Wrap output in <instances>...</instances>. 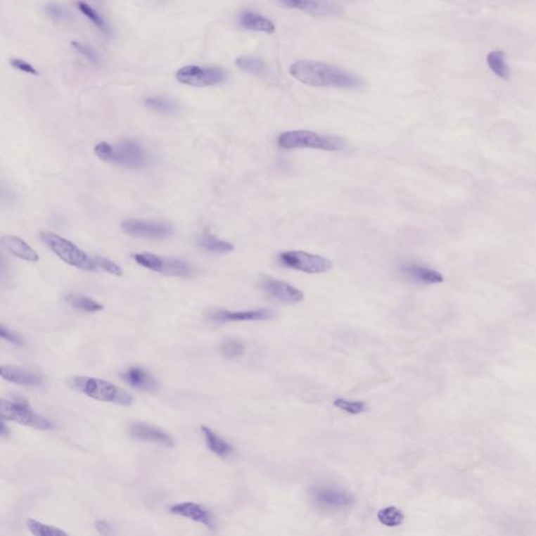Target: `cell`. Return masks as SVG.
<instances>
[{"instance_id":"obj_1","label":"cell","mask_w":536,"mask_h":536,"mask_svg":"<svg viewBox=\"0 0 536 536\" xmlns=\"http://www.w3.org/2000/svg\"><path fill=\"white\" fill-rule=\"evenodd\" d=\"M289 74L300 82L310 87L357 89L362 84V80L355 75L314 60H299L295 62L289 68Z\"/></svg>"},{"instance_id":"obj_2","label":"cell","mask_w":536,"mask_h":536,"mask_svg":"<svg viewBox=\"0 0 536 536\" xmlns=\"http://www.w3.org/2000/svg\"><path fill=\"white\" fill-rule=\"evenodd\" d=\"M94 153L103 162L124 168L143 169L150 162L147 151L141 143L132 139H126L115 145L102 141L94 147Z\"/></svg>"},{"instance_id":"obj_3","label":"cell","mask_w":536,"mask_h":536,"mask_svg":"<svg viewBox=\"0 0 536 536\" xmlns=\"http://www.w3.org/2000/svg\"><path fill=\"white\" fill-rule=\"evenodd\" d=\"M279 147L285 150L317 149L340 152L346 149L347 143L338 135L319 134L310 130L283 132L278 139Z\"/></svg>"},{"instance_id":"obj_4","label":"cell","mask_w":536,"mask_h":536,"mask_svg":"<svg viewBox=\"0 0 536 536\" xmlns=\"http://www.w3.org/2000/svg\"><path fill=\"white\" fill-rule=\"evenodd\" d=\"M68 385L75 391L80 392L92 400L119 405H130L134 398L127 392L117 387L115 383L104 379L89 376H72Z\"/></svg>"},{"instance_id":"obj_5","label":"cell","mask_w":536,"mask_h":536,"mask_svg":"<svg viewBox=\"0 0 536 536\" xmlns=\"http://www.w3.org/2000/svg\"><path fill=\"white\" fill-rule=\"evenodd\" d=\"M40 238L45 245L66 264L87 272H94L98 268L94 259L89 258L87 253L70 240L49 231L40 233Z\"/></svg>"},{"instance_id":"obj_6","label":"cell","mask_w":536,"mask_h":536,"mask_svg":"<svg viewBox=\"0 0 536 536\" xmlns=\"http://www.w3.org/2000/svg\"><path fill=\"white\" fill-rule=\"evenodd\" d=\"M0 409H1L2 419L16 422L21 426H31L38 430H49L56 428L53 421L34 411L25 398L14 397L12 400H2Z\"/></svg>"},{"instance_id":"obj_7","label":"cell","mask_w":536,"mask_h":536,"mask_svg":"<svg viewBox=\"0 0 536 536\" xmlns=\"http://www.w3.org/2000/svg\"><path fill=\"white\" fill-rule=\"evenodd\" d=\"M313 503L323 511L340 512L355 505V497L344 488L334 485H317L310 490Z\"/></svg>"},{"instance_id":"obj_8","label":"cell","mask_w":536,"mask_h":536,"mask_svg":"<svg viewBox=\"0 0 536 536\" xmlns=\"http://www.w3.org/2000/svg\"><path fill=\"white\" fill-rule=\"evenodd\" d=\"M227 75L224 70L213 66L186 65L177 72V80L193 87H215L224 82Z\"/></svg>"},{"instance_id":"obj_9","label":"cell","mask_w":536,"mask_h":536,"mask_svg":"<svg viewBox=\"0 0 536 536\" xmlns=\"http://www.w3.org/2000/svg\"><path fill=\"white\" fill-rule=\"evenodd\" d=\"M279 261L283 267L306 274H325L332 268L331 261L328 259L300 250L281 253L279 255Z\"/></svg>"},{"instance_id":"obj_10","label":"cell","mask_w":536,"mask_h":536,"mask_svg":"<svg viewBox=\"0 0 536 536\" xmlns=\"http://www.w3.org/2000/svg\"><path fill=\"white\" fill-rule=\"evenodd\" d=\"M134 259L141 267L166 276H186L192 272L190 264L179 259L165 258L151 253H137Z\"/></svg>"},{"instance_id":"obj_11","label":"cell","mask_w":536,"mask_h":536,"mask_svg":"<svg viewBox=\"0 0 536 536\" xmlns=\"http://www.w3.org/2000/svg\"><path fill=\"white\" fill-rule=\"evenodd\" d=\"M121 226L127 235L143 239H165L174 233L170 224L145 220L126 219L122 222Z\"/></svg>"},{"instance_id":"obj_12","label":"cell","mask_w":536,"mask_h":536,"mask_svg":"<svg viewBox=\"0 0 536 536\" xmlns=\"http://www.w3.org/2000/svg\"><path fill=\"white\" fill-rule=\"evenodd\" d=\"M260 286L270 298L286 305H295L304 300L303 291L272 276H261Z\"/></svg>"},{"instance_id":"obj_13","label":"cell","mask_w":536,"mask_h":536,"mask_svg":"<svg viewBox=\"0 0 536 536\" xmlns=\"http://www.w3.org/2000/svg\"><path fill=\"white\" fill-rule=\"evenodd\" d=\"M285 8L303 11L314 17L336 16L340 14V8L330 0H279Z\"/></svg>"},{"instance_id":"obj_14","label":"cell","mask_w":536,"mask_h":536,"mask_svg":"<svg viewBox=\"0 0 536 536\" xmlns=\"http://www.w3.org/2000/svg\"><path fill=\"white\" fill-rule=\"evenodd\" d=\"M129 434L132 438L143 442L155 443L162 447H172L174 440L168 433L158 426L145 422H135L129 428Z\"/></svg>"},{"instance_id":"obj_15","label":"cell","mask_w":536,"mask_h":536,"mask_svg":"<svg viewBox=\"0 0 536 536\" xmlns=\"http://www.w3.org/2000/svg\"><path fill=\"white\" fill-rule=\"evenodd\" d=\"M274 317V312L267 308L246 312H231V310H215L208 314L211 321L217 323H229V321H268Z\"/></svg>"},{"instance_id":"obj_16","label":"cell","mask_w":536,"mask_h":536,"mask_svg":"<svg viewBox=\"0 0 536 536\" xmlns=\"http://www.w3.org/2000/svg\"><path fill=\"white\" fill-rule=\"evenodd\" d=\"M170 512L175 516H181V518H189L193 522L199 523L205 525L209 529H215L213 516L211 512L194 502H182V503L174 504L171 506Z\"/></svg>"},{"instance_id":"obj_17","label":"cell","mask_w":536,"mask_h":536,"mask_svg":"<svg viewBox=\"0 0 536 536\" xmlns=\"http://www.w3.org/2000/svg\"><path fill=\"white\" fill-rule=\"evenodd\" d=\"M400 272L407 280L418 284L434 285L445 281V276L438 270L417 263H404L400 267Z\"/></svg>"},{"instance_id":"obj_18","label":"cell","mask_w":536,"mask_h":536,"mask_svg":"<svg viewBox=\"0 0 536 536\" xmlns=\"http://www.w3.org/2000/svg\"><path fill=\"white\" fill-rule=\"evenodd\" d=\"M121 378L130 387L141 391L153 392L160 387L155 377L139 366H132L121 373Z\"/></svg>"},{"instance_id":"obj_19","label":"cell","mask_w":536,"mask_h":536,"mask_svg":"<svg viewBox=\"0 0 536 536\" xmlns=\"http://www.w3.org/2000/svg\"><path fill=\"white\" fill-rule=\"evenodd\" d=\"M1 377L8 383L16 385H27V387H39L42 385V376L33 371L27 370L25 368L15 366H6L2 364L0 368Z\"/></svg>"},{"instance_id":"obj_20","label":"cell","mask_w":536,"mask_h":536,"mask_svg":"<svg viewBox=\"0 0 536 536\" xmlns=\"http://www.w3.org/2000/svg\"><path fill=\"white\" fill-rule=\"evenodd\" d=\"M2 245L6 248L8 253L14 255L17 258L34 263L39 261L38 253L32 248V246L27 244L25 240L16 237V236H4L2 238Z\"/></svg>"},{"instance_id":"obj_21","label":"cell","mask_w":536,"mask_h":536,"mask_svg":"<svg viewBox=\"0 0 536 536\" xmlns=\"http://www.w3.org/2000/svg\"><path fill=\"white\" fill-rule=\"evenodd\" d=\"M239 23L243 29L248 31L267 34H274L276 32V27L272 20L254 11H243L240 14Z\"/></svg>"},{"instance_id":"obj_22","label":"cell","mask_w":536,"mask_h":536,"mask_svg":"<svg viewBox=\"0 0 536 536\" xmlns=\"http://www.w3.org/2000/svg\"><path fill=\"white\" fill-rule=\"evenodd\" d=\"M201 432L205 437V445L213 454L220 457V458H227V457L231 456L234 450L233 447L224 438H222L219 435L216 434L214 430L205 426H201Z\"/></svg>"},{"instance_id":"obj_23","label":"cell","mask_w":536,"mask_h":536,"mask_svg":"<svg viewBox=\"0 0 536 536\" xmlns=\"http://www.w3.org/2000/svg\"><path fill=\"white\" fill-rule=\"evenodd\" d=\"M197 245L213 254H227L234 250L233 244L224 240H220L219 238L209 233H203V235L199 236L197 239Z\"/></svg>"},{"instance_id":"obj_24","label":"cell","mask_w":536,"mask_h":536,"mask_svg":"<svg viewBox=\"0 0 536 536\" xmlns=\"http://www.w3.org/2000/svg\"><path fill=\"white\" fill-rule=\"evenodd\" d=\"M488 68L499 78L508 80L511 76L509 66L506 61V56L503 51H492L487 56Z\"/></svg>"},{"instance_id":"obj_25","label":"cell","mask_w":536,"mask_h":536,"mask_svg":"<svg viewBox=\"0 0 536 536\" xmlns=\"http://www.w3.org/2000/svg\"><path fill=\"white\" fill-rule=\"evenodd\" d=\"M377 520L383 526L395 528V527L402 526L404 522V514L400 508L395 506H388L379 510L377 513Z\"/></svg>"},{"instance_id":"obj_26","label":"cell","mask_w":536,"mask_h":536,"mask_svg":"<svg viewBox=\"0 0 536 536\" xmlns=\"http://www.w3.org/2000/svg\"><path fill=\"white\" fill-rule=\"evenodd\" d=\"M66 302L75 310L89 313L98 312L104 308L102 304L85 295H70L66 297Z\"/></svg>"},{"instance_id":"obj_27","label":"cell","mask_w":536,"mask_h":536,"mask_svg":"<svg viewBox=\"0 0 536 536\" xmlns=\"http://www.w3.org/2000/svg\"><path fill=\"white\" fill-rule=\"evenodd\" d=\"M27 527L32 535L37 536H63L68 535V532L58 528V527L51 526V525L44 524L35 518H27Z\"/></svg>"},{"instance_id":"obj_28","label":"cell","mask_w":536,"mask_h":536,"mask_svg":"<svg viewBox=\"0 0 536 536\" xmlns=\"http://www.w3.org/2000/svg\"><path fill=\"white\" fill-rule=\"evenodd\" d=\"M145 105L149 108L158 111V113H165V115H174L179 110V106L174 101L158 98V96L146 98Z\"/></svg>"},{"instance_id":"obj_29","label":"cell","mask_w":536,"mask_h":536,"mask_svg":"<svg viewBox=\"0 0 536 536\" xmlns=\"http://www.w3.org/2000/svg\"><path fill=\"white\" fill-rule=\"evenodd\" d=\"M236 65L241 68L244 72L257 75V76L265 74V70H267V65H265L262 60L258 59V58L250 57V56L237 58L236 59Z\"/></svg>"},{"instance_id":"obj_30","label":"cell","mask_w":536,"mask_h":536,"mask_svg":"<svg viewBox=\"0 0 536 536\" xmlns=\"http://www.w3.org/2000/svg\"><path fill=\"white\" fill-rule=\"evenodd\" d=\"M78 8L80 12L82 13L84 16L87 17L94 25L101 31L104 32L105 34H111L110 25L107 23V21L96 12V10L91 8L89 4L84 1L78 2Z\"/></svg>"},{"instance_id":"obj_31","label":"cell","mask_w":536,"mask_h":536,"mask_svg":"<svg viewBox=\"0 0 536 536\" xmlns=\"http://www.w3.org/2000/svg\"><path fill=\"white\" fill-rule=\"evenodd\" d=\"M245 351L243 343L236 338H226L220 345V352L227 359H235L242 357Z\"/></svg>"},{"instance_id":"obj_32","label":"cell","mask_w":536,"mask_h":536,"mask_svg":"<svg viewBox=\"0 0 536 536\" xmlns=\"http://www.w3.org/2000/svg\"><path fill=\"white\" fill-rule=\"evenodd\" d=\"M333 405L350 415H359L366 411V403L359 400H346V398H336Z\"/></svg>"},{"instance_id":"obj_33","label":"cell","mask_w":536,"mask_h":536,"mask_svg":"<svg viewBox=\"0 0 536 536\" xmlns=\"http://www.w3.org/2000/svg\"><path fill=\"white\" fill-rule=\"evenodd\" d=\"M72 46L74 47L79 53H81L83 57L87 58V60L91 62L92 64H96V65L100 64V56H98V53H96L92 47L78 42H72Z\"/></svg>"},{"instance_id":"obj_34","label":"cell","mask_w":536,"mask_h":536,"mask_svg":"<svg viewBox=\"0 0 536 536\" xmlns=\"http://www.w3.org/2000/svg\"><path fill=\"white\" fill-rule=\"evenodd\" d=\"M94 262H96V267L102 268L103 270L113 274V276H121L124 274L123 268L113 261L109 260V259L96 257L94 258Z\"/></svg>"},{"instance_id":"obj_35","label":"cell","mask_w":536,"mask_h":536,"mask_svg":"<svg viewBox=\"0 0 536 536\" xmlns=\"http://www.w3.org/2000/svg\"><path fill=\"white\" fill-rule=\"evenodd\" d=\"M10 63L15 70H20V72L32 75V76H39V72L32 64L25 61V60L20 59V58H12Z\"/></svg>"},{"instance_id":"obj_36","label":"cell","mask_w":536,"mask_h":536,"mask_svg":"<svg viewBox=\"0 0 536 536\" xmlns=\"http://www.w3.org/2000/svg\"><path fill=\"white\" fill-rule=\"evenodd\" d=\"M0 336H1V338H4V340L15 345V346H23V345H25L23 338H21L19 334L8 329V328H6L4 325H1V327H0Z\"/></svg>"},{"instance_id":"obj_37","label":"cell","mask_w":536,"mask_h":536,"mask_svg":"<svg viewBox=\"0 0 536 536\" xmlns=\"http://www.w3.org/2000/svg\"><path fill=\"white\" fill-rule=\"evenodd\" d=\"M45 12L51 18L56 19V20H62V19H65L68 17V12H66L65 8L57 4H47Z\"/></svg>"},{"instance_id":"obj_38","label":"cell","mask_w":536,"mask_h":536,"mask_svg":"<svg viewBox=\"0 0 536 536\" xmlns=\"http://www.w3.org/2000/svg\"><path fill=\"white\" fill-rule=\"evenodd\" d=\"M96 529L101 535H110L111 530H113L111 525L106 521H98L96 523Z\"/></svg>"},{"instance_id":"obj_39","label":"cell","mask_w":536,"mask_h":536,"mask_svg":"<svg viewBox=\"0 0 536 536\" xmlns=\"http://www.w3.org/2000/svg\"><path fill=\"white\" fill-rule=\"evenodd\" d=\"M0 434H1L2 437L8 436V434H10V430H8V428H6L4 419H2L1 428H0Z\"/></svg>"}]
</instances>
